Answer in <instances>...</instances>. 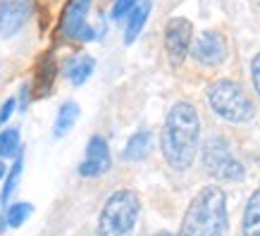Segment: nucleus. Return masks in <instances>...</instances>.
<instances>
[{"label":"nucleus","instance_id":"2","mask_svg":"<svg viewBox=\"0 0 260 236\" xmlns=\"http://www.w3.org/2000/svg\"><path fill=\"white\" fill-rule=\"evenodd\" d=\"M227 196L220 186H205L189 203L179 236H227Z\"/></svg>","mask_w":260,"mask_h":236},{"label":"nucleus","instance_id":"18","mask_svg":"<svg viewBox=\"0 0 260 236\" xmlns=\"http://www.w3.org/2000/svg\"><path fill=\"white\" fill-rule=\"evenodd\" d=\"M31 213H34L31 203H15L8 210V224L10 227H22L24 222H26V217H29Z\"/></svg>","mask_w":260,"mask_h":236},{"label":"nucleus","instance_id":"15","mask_svg":"<svg viewBox=\"0 0 260 236\" xmlns=\"http://www.w3.org/2000/svg\"><path fill=\"white\" fill-rule=\"evenodd\" d=\"M77 117H79V105H77V103H72V100H67L62 108H60V112H57L55 136H64V134H67L72 126H74Z\"/></svg>","mask_w":260,"mask_h":236},{"label":"nucleus","instance_id":"10","mask_svg":"<svg viewBox=\"0 0 260 236\" xmlns=\"http://www.w3.org/2000/svg\"><path fill=\"white\" fill-rule=\"evenodd\" d=\"M110 170V148L103 136H93L86 146V157L79 165L81 177H101Z\"/></svg>","mask_w":260,"mask_h":236},{"label":"nucleus","instance_id":"16","mask_svg":"<svg viewBox=\"0 0 260 236\" xmlns=\"http://www.w3.org/2000/svg\"><path fill=\"white\" fill-rule=\"evenodd\" d=\"M0 155L3 160L19 155V131L17 129H5L0 134Z\"/></svg>","mask_w":260,"mask_h":236},{"label":"nucleus","instance_id":"11","mask_svg":"<svg viewBox=\"0 0 260 236\" xmlns=\"http://www.w3.org/2000/svg\"><path fill=\"white\" fill-rule=\"evenodd\" d=\"M95 60L91 55H72L67 62H64V77L72 81V86H81L91 74H93Z\"/></svg>","mask_w":260,"mask_h":236},{"label":"nucleus","instance_id":"1","mask_svg":"<svg viewBox=\"0 0 260 236\" xmlns=\"http://www.w3.org/2000/svg\"><path fill=\"white\" fill-rule=\"evenodd\" d=\"M198 136H201V119L196 108L186 100L174 103L162 124L160 150L165 162L172 170H189L198 153Z\"/></svg>","mask_w":260,"mask_h":236},{"label":"nucleus","instance_id":"3","mask_svg":"<svg viewBox=\"0 0 260 236\" xmlns=\"http://www.w3.org/2000/svg\"><path fill=\"white\" fill-rule=\"evenodd\" d=\"M141 213L139 193L132 189L115 191L101 210L98 217V236H134L136 222Z\"/></svg>","mask_w":260,"mask_h":236},{"label":"nucleus","instance_id":"13","mask_svg":"<svg viewBox=\"0 0 260 236\" xmlns=\"http://www.w3.org/2000/svg\"><path fill=\"white\" fill-rule=\"evenodd\" d=\"M153 150V134L150 131H136L129 143H126L124 148V157L126 160H143V157H148V153Z\"/></svg>","mask_w":260,"mask_h":236},{"label":"nucleus","instance_id":"7","mask_svg":"<svg viewBox=\"0 0 260 236\" xmlns=\"http://www.w3.org/2000/svg\"><path fill=\"white\" fill-rule=\"evenodd\" d=\"M191 53L196 57L201 64L205 67H217L227 60V41L222 36L220 31H215V29H205V31L198 33V39L193 41V46H191Z\"/></svg>","mask_w":260,"mask_h":236},{"label":"nucleus","instance_id":"19","mask_svg":"<svg viewBox=\"0 0 260 236\" xmlns=\"http://www.w3.org/2000/svg\"><path fill=\"white\" fill-rule=\"evenodd\" d=\"M139 8V0H117L112 5V19H122L124 15H132Z\"/></svg>","mask_w":260,"mask_h":236},{"label":"nucleus","instance_id":"9","mask_svg":"<svg viewBox=\"0 0 260 236\" xmlns=\"http://www.w3.org/2000/svg\"><path fill=\"white\" fill-rule=\"evenodd\" d=\"M31 15V0H0V36L12 39Z\"/></svg>","mask_w":260,"mask_h":236},{"label":"nucleus","instance_id":"6","mask_svg":"<svg viewBox=\"0 0 260 236\" xmlns=\"http://www.w3.org/2000/svg\"><path fill=\"white\" fill-rule=\"evenodd\" d=\"M193 41V24L186 17H172L165 24V53L172 70H179L191 50Z\"/></svg>","mask_w":260,"mask_h":236},{"label":"nucleus","instance_id":"14","mask_svg":"<svg viewBox=\"0 0 260 236\" xmlns=\"http://www.w3.org/2000/svg\"><path fill=\"white\" fill-rule=\"evenodd\" d=\"M148 15H150V3H141V5L129 15V22H126V29H124V43H134V41L139 39V33H141Z\"/></svg>","mask_w":260,"mask_h":236},{"label":"nucleus","instance_id":"4","mask_svg":"<svg viewBox=\"0 0 260 236\" xmlns=\"http://www.w3.org/2000/svg\"><path fill=\"white\" fill-rule=\"evenodd\" d=\"M205 95H208V103H210V110L217 117L224 119V122L246 124V122H251L255 117V108H253L251 98L232 79H217V81H213L208 86V91H205Z\"/></svg>","mask_w":260,"mask_h":236},{"label":"nucleus","instance_id":"12","mask_svg":"<svg viewBox=\"0 0 260 236\" xmlns=\"http://www.w3.org/2000/svg\"><path fill=\"white\" fill-rule=\"evenodd\" d=\"M244 236H260V189H255L246 203L244 222H241Z\"/></svg>","mask_w":260,"mask_h":236},{"label":"nucleus","instance_id":"23","mask_svg":"<svg viewBox=\"0 0 260 236\" xmlns=\"http://www.w3.org/2000/svg\"><path fill=\"white\" fill-rule=\"evenodd\" d=\"M155 236H170V234H167V231H160V234H155Z\"/></svg>","mask_w":260,"mask_h":236},{"label":"nucleus","instance_id":"21","mask_svg":"<svg viewBox=\"0 0 260 236\" xmlns=\"http://www.w3.org/2000/svg\"><path fill=\"white\" fill-rule=\"evenodd\" d=\"M12 110H15V98H8V100L3 103V108H0V124L8 122L10 115H12Z\"/></svg>","mask_w":260,"mask_h":236},{"label":"nucleus","instance_id":"8","mask_svg":"<svg viewBox=\"0 0 260 236\" xmlns=\"http://www.w3.org/2000/svg\"><path fill=\"white\" fill-rule=\"evenodd\" d=\"M88 10H91V0H72L62 17V33L72 41H93L95 31L88 24Z\"/></svg>","mask_w":260,"mask_h":236},{"label":"nucleus","instance_id":"5","mask_svg":"<svg viewBox=\"0 0 260 236\" xmlns=\"http://www.w3.org/2000/svg\"><path fill=\"white\" fill-rule=\"evenodd\" d=\"M203 165L205 172L217 181H241L244 165L232 155L229 143L222 136H210L203 146Z\"/></svg>","mask_w":260,"mask_h":236},{"label":"nucleus","instance_id":"24","mask_svg":"<svg viewBox=\"0 0 260 236\" xmlns=\"http://www.w3.org/2000/svg\"><path fill=\"white\" fill-rule=\"evenodd\" d=\"M0 231H3V217H0Z\"/></svg>","mask_w":260,"mask_h":236},{"label":"nucleus","instance_id":"22","mask_svg":"<svg viewBox=\"0 0 260 236\" xmlns=\"http://www.w3.org/2000/svg\"><path fill=\"white\" fill-rule=\"evenodd\" d=\"M5 177V162H0V179Z\"/></svg>","mask_w":260,"mask_h":236},{"label":"nucleus","instance_id":"17","mask_svg":"<svg viewBox=\"0 0 260 236\" xmlns=\"http://www.w3.org/2000/svg\"><path fill=\"white\" fill-rule=\"evenodd\" d=\"M22 165H24V155H17L15 165H12V172L8 174V181L3 186V193H0V203H8L12 191L17 189V181H19V174H22Z\"/></svg>","mask_w":260,"mask_h":236},{"label":"nucleus","instance_id":"20","mask_svg":"<svg viewBox=\"0 0 260 236\" xmlns=\"http://www.w3.org/2000/svg\"><path fill=\"white\" fill-rule=\"evenodd\" d=\"M251 81H253L255 93L260 95V53H255L253 60H251Z\"/></svg>","mask_w":260,"mask_h":236}]
</instances>
